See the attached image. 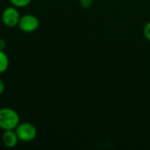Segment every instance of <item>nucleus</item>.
I'll return each mask as SVG.
<instances>
[{"label": "nucleus", "mask_w": 150, "mask_h": 150, "mask_svg": "<svg viewBox=\"0 0 150 150\" xmlns=\"http://www.w3.org/2000/svg\"><path fill=\"white\" fill-rule=\"evenodd\" d=\"M20 123V119L16 111L9 107L0 109V128L5 130H14Z\"/></svg>", "instance_id": "1"}, {"label": "nucleus", "mask_w": 150, "mask_h": 150, "mask_svg": "<svg viewBox=\"0 0 150 150\" xmlns=\"http://www.w3.org/2000/svg\"><path fill=\"white\" fill-rule=\"evenodd\" d=\"M17 135L21 142H28L35 139L37 135V129L34 125L30 122H22L15 128Z\"/></svg>", "instance_id": "2"}, {"label": "nucleus", "mask_w": 150, "mask_h": 150, "mask_svg": "<svg viewBox=\"0 0 150 150\" xmlns=\"http://www.w3.org/2000/svg\"><path fill=\"white\" fill-rule=\"evenodd\" d=\"M18 25L24 33H33L39 28L40 21L36 16L33 14H25L20 17Z\"/></svg>", "instance_id": "3"}, {"label": "nucleus", "mask_w": 150, "mask_h": 150, "mask_svg": "<svg viewBox=\"0 0 150 150\" xmlns=\"http://www.w3.org/2000/svg\"><path fill=\"white\" fill-rule=\"evenodd\" d=\"M19 11L15 6L6 7L2 13V21L3 23L9 27H13L18 25L20 19Z\"/></svg>", "instance_id": "4"}, {"label": "nucleus", "mask_w": 150, "mask_h": 150, "mask_svg": "<svg viewBox=\"0 0 150 150\" xmlns=\"http://www.w3.org/2000/svg\"><path fill=\"white\" fill-rule=\"evenodd\" d=\"M19 141L15 130H5L3 134V142L7 148H14Z\"/></svg>", "instance_id": "5"}, {"label": "nucleus", "mask_w": 150, "mask_h": 150, "mask_svg": "<svg viewBox=\"0 0 150 150\" xmlns=\"http://www.w3.org/2000/svg\"><path fill=\"white\" fill-rule=\"evenodd\" d=\"M9 67V58L4 50H0V74L7 70Z\"/></svg>", "instance_id": "6"}, {"label": "nucleus", "mask_w": 150, "mask_h": 150, "mask_svg": "<svg viewBox=\"0 0 150 150\" xmlns=\"http://www.w3.org/2000/svg\"><path fill=\"white\" fill-rule=\"evenodd\" d=\"M32 0H10V2L11 3V4L15 7H18V8H22V7H25L27 6Z\"/></svg>", "instance_id": "7"}, {"label": "nucleus", "mask_w": 150, "mask_h": 150, "mask_svg": "<svg viewBox=\"0 0 150 150\" xmlns=\"http://www.w3.org/2000/svg\"><path fill=\"white\" fill-rule=\"evenodd\" d=\"M144 34L146 36V38L150 40V22L147 23L145 27H144Z\"/></svg>", "instance_id": "8"}, {"label": "nucleus", "mask_w": 150, "mask_h": 150, "mask_svg": "<svg viewBox=\"0 0 150 150\" xmlns=\"http://www.w3.org/2000/svg\"><path fill=\"white\" fill-rule=\"evenodd\" d=\"M93 0H80V4L83 8H89L92 4Z\"/></svg>", "instance_id": "9"}, {"label": "nucleus", "mask_w": 150, "mask_h": 150, "mask_svg": "<svg viewBox=\"0 0 150 150\" xmlns=\"http://www.w3.org/2000/svg\"><path fill=\"white\" fill-rule=\"evenodd\" d=\"M4 83L0 78V95L4 92Z\"/></svg>", "instance_id": "10"}, {"label": "nucleus", "mask_w": 150, "mask_h": 150, "mask_svg": "<svg viewBox=\"0 0 150 150\" xmlns=\"http://www.w3.org/2000/svg\"><path fill=\"white\" fill-rule=\"evenodd\" d=\"M5 41L3 39H0V50H4L5 48Z\"/></svg>", "instance_id": "11"}]
</instances>
